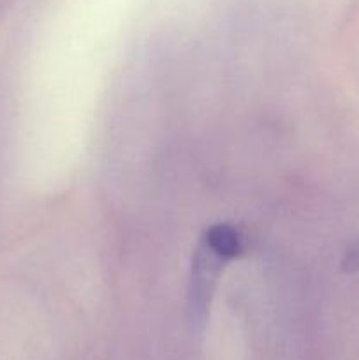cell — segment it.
Returning <instances> with one entry per match:
<instances>
[{
	"instance_id": "6da1fadb",
	"label": "cell",
	"mask_w": 359,
	"mask_h": 360,
	"mask_svg": "<svg viewBox=\"0 0 359 360\" xmlns=\"http://www.w3.org/2000/svg\"><path fill=\"white\" fill-rule=\"evenodd\" d=\"M232 260L227 253L218 250L206 236H203L194 252L189 283V311L194 327L201 329L206 323L211 299L217 288L218 278L225 264Z\"/></svg>"
},
{
	"instance_id": "7a4b0ae2",
	"label": "cell",
	"mask_w": 359,
	"mask_h": 360,
	"mask_svg": "<svg viewBox=\"0 0 359 360\" xmlns=\"http://www.w3.org/2000/svg\"><path fill=\"white\" fill-rule=\"evenodd\" d=\"M341 269L345 273H358L359 271V239L352 243L345 252L344 260H341Z\"/></svg>"
}]
</instances>
